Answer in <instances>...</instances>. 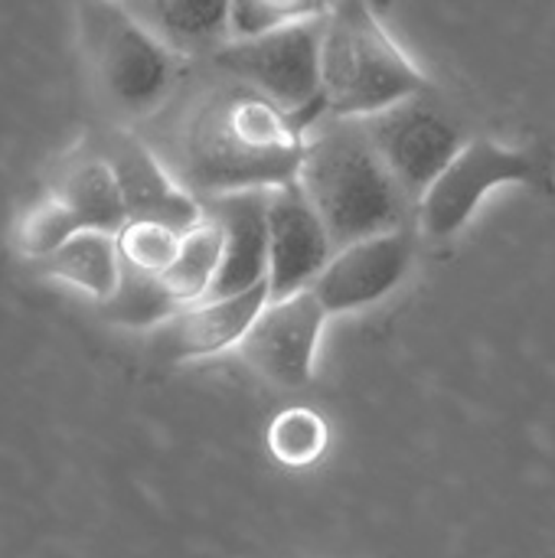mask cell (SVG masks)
I'll return each mask as SVG.
<instances>
[{"label":"cell","mask_w":555,"mask_h":558,"mask_svg":"<svg viewBox=\"0 0 555 558\" xmlns=\"http://www.w3.org/2000/svg\"><path fill=\"white\" fill-rule=\"evenodd\" d=\"M121 7L180 59L216 56L229 43L232 0H121Z\"/></svg>","instance_id":"14"},{"label":"cell","mask_w":555,"mask_h":558,"mask_svg":"<svg viewBox=\"0 0 555 558\" xmlns=\"http://www.w3.org/2000/svg\"><path fill=\"white\" fill-rule=\"evenodd\" d=\"M415 226L360 239L334 252L330 265L314 281V294L327 314H350L389 298L412 268Z\"/></svg>","instance_id":"10"},{"label":"cell","mask_w":555,"mask_h":558,"mask_svg":"<svg viewBox=\"0 0 555 558\" xmlns=\"http://www.w3.org/2000/svg\"><path fill=\"white\" fill-rule=\"evenodd\" d=\"M111 3H121V0H111Z\"/></svg>","instance_id":"23"},{"label":"cell","mask_w":555,"mask_h":558,"mask_svg":"<svg viewBox=\"0 0 555 558\" xmlns=\"http://www.w3.org/2000/svg\"><path fill=\"white\" fill-rule=\"evenodd\" d=\"M183 232L164 226V222H147V219H128V226L118 232V248L121 262L147 271V275H167L180 252Z\"/></svg>","instance_id":"22"},{"label":"cell","mask_w":555,"mask_h":558,"mask_svg":"<svg viewBox=\"0 0 555 558\" xmlns=\"http://www.w3.org/2000/svg\"><path fill=\"white\" fill-rule=\"evenodd\" d=\"M298 186L337 248L415 226V203L386 167L363 118L324 114L307 128Z\"/></svg>","instance_id":"2"},{"label":"cell","mask_w":555,"mask_h":558,"mask_svg":"<svg viewBox=\"0 0 555 558\" xmlns=\"http://www.w3.org/2000/svg\"><path fill=\"white\" fill-rule=\"evenodd\" d=\"M363 121L386 167L415 206L471 141L464 121L448 108V101L435 95V88L419 92Z\"/></svg>","instance_id":"7"},{"label":"cell","mask_w":555,"mask_h":558,"mask_svg":"<svg viewBox=\"0 0 555 558\" xmlns=\"http://www.w3.org/2000/svg\"><path fill=\"white\" fill-rule=\"evenodd\" d=\"M327 422L311 409H288L268 428V451L291 468L314 464L327 451Z\"/></svg>","instance_id":"21"},{"label":"cell","mask_w":555,"mask_h":558,"mask_svg":"<svg viewBox=\"0 0 555 558\" xmlns=\"http://www.w3.org/2000/svg\"><path fill=\"white\" fill-rule=\"evenodd\" d=\"M268 301H272V291H268V281H262L242 294L206 298L200 304H190L177 317H170L164 327L154 330L150 337L154 350L173 363L216 356L245 340V333L252 330V324L258 320Z\"/></svg>","instance_id":"12"},{"label":"cell","mask_w":555,"mask_h":558,"mask_svg":"<svg viewBox=\"0 0 555 558\" xmlns=\"http://www.w3.org/2000/svg\"><path fill=\"white\" fill-rule=\"evenodd\" d=\"M101 154L114 167L128 219L164 222L177 232H190L206 219V206L173 177V170L144 137L118 131Z\"/></svg>","instance_id":"11"},{"label":"cell","mask_w":555,"mask_h":558,"mask_svg":"<svg viewBox=\"0 0 555 558\" xmlns=\"http://www.w3.org/2000/svg\"><path fill=\"white\" fill-rule=\"evenodd\" d=\"M337 245L298 186V180L268 190V291L272 301L311 291L330 265Z\"/></svg>","instance_id":"9"},{"label":"cell","mask_w":555,"mask_h":558,"mask_svg":"<svg viewBox=\"0 0 555 558\" xmlns=\"http://www.w3.org/2000/svg\"><path fill=\"white\" fill-rule=\"evenodd\" d=\"M550 154L510 147L494 137H471L415 206V229L425 239L458 235L497 186H550Z\"/></svg>","instance_id":"5"},{"label":"cell","mask_w":555,"mask_h":558,"mask_svg":"<svg viewBox=\"0 0 555 558\" xmlns=\"http://www.w3.org/2000/svg\"><path fill=\"white\" fill-rule=\"evenodd\" d=\"M429 88L432 78L366 0H340L324 16L321 95L327 114L373 118Z\"/></svg>","instance_id":"3"},{"label":"cell","mask_w":555,"mask_h":558,"mask_svg":"<svg viewBox=\"0 0 555 558\" xmlns=\"http://www.w3.org/2000/svg\"><path fill=\"white\" fill-rule=\"evenodd\" d=\"M92 3L98 10L92 62L101 95L124 118H150L173 92L180 56L164 46L144 23H137L121 3Z\"/></svg>","instance_id":"6"},{"label":"cell","mask_w":555,"mask_h":558,"mask_svg":"<svg viewBox=\"0 0 555 558\" xmlns=\"http://www.w3.org/2000/svg\"><path fill=\"white\" fill-rule=\"evenodd\" d=\"M219 265H222V232L206 216L200 226L183 232L180 252H177L173 265L167 268V275H160V278L170 288V294L183 307H190V304H200L209 298Z\"/></svg>","instance_id":"18"},{"label":"cell","mask_w":555,"mask_h":558,"mask_svg":"<svg viewBox=\"0 0 555 558\" xmlns=\"http://www.w3.org/2000/svg\"><path fill=\"white\" fill-rule=\"evenodd\" d=\"M321 46L324 20H304L249 39H229L213 56V65L311 128L327 114L321 95Z\"/></svg>","instance_id":"4"},{"label":"cell","mask_w":555,"mask_h":558,"mask_svg":"<svg viewBox=\"0 0 555 558\" xmlns=\"http://www.w3.org/2000/svg\"><path fill=\"white\" fill-rule=\"evenodd\" d=\"M327 317L314 291L268 301L239 343V353L262 379L281 389H301L314 379V353Z\"/></svg>","instance_id":"8"},{"label":"cell","mask_w":555,"mask_h":558,"mask_svg":"<svg viewBox=\"0 0 555 558\" xmlns=\"http://www.w3.org/2000/svg\"><path fill=\"white\" fill-rule=\"evenodd\" d=\"M222 232V265L209 298L242 294L268 281V190H242L203 203Z\"/></svg>","instance_id":"13"},{"label":"cell","mask_w":555,"mask_h":558,"mask_svg":"<svg viewBox=\"0 0 555 558\" xmlns=\"http://www.w3.org/2000/svg\"><path fill=\"white\" fill-rule=\"evenodd\" d=\"M307 128L262 92L229 78L196 88L154 147L173 177L200 199L272 190L298 180Z\"/></svg>","instance_id":"1"},{"label":"cell","mask_w":555,"mask_h":558,"mask_svg":"<svg viewBox=\"0 0 555 558\" xmlns=\"http://www.w3.org/2000/svg\"><path fill=\"white\" fill-rule=\"evenodd\" d=\"M82 222V229H98L118 235L128 226V206L121 183L105 154H79L56 177L52 190Z\"/></svg>","instance_id":"15"},{"label":"cell","mask_w":555,"mask_h":558,"mask_svg":"<svg viewBox=\"0 0 555 558\" xmlns=\"http://www.w3.org/2000/svg\"><path fill=\"white\" fill-rule=\"evenodd\" d=\"M75 232H82V222L75 219V213L56 196L46 193L43 199L29 203L13 226V248L16 255H23L26 262H46L49 255H56Z\"/></svg>","instance_id":"19"},{"label":"cell","mask_w":555,"mask_h":558,"mask_svg":"<svg viewBox=\"0 0 555 558\" xmlns=\"http://www.w3.org/2000/svg\"><path fill=\"white\" fill-rule=\"evenodd\" d=\"M180 311L183 304L170 294L160 275L137 271L131 265L121 268V281L114 294L105 304H98V314L108 324H118L128 330H150V333L164 327L170 317H177Z\"/></svg>","instance_id":"17"},{"label":"cell","mask_w":555,"mask_h":558,"mask_svg":"<svg viewBox=\"0 0 555 558\" xmlns=\"http://www.w3.org/2000/svg\"><path fill=\"white\" fill-rule=\"evenodd\" d=\"M340 0H232L229 39H249L288 23L324 20Z\"/></svg>","instance_id":"20"},{"label":"cell","mask_w":555,"mask_h":558,"mask_svg":"<svg viewBox=\"0 0 555 558\" xmlns=\"http://www.w3.org/2000/svg\"><path fill=\"white\" fill-rule=\"evenodd\" d=\"M39 268H43V278H49L95 304H105L121 281L124 262H121L118 235L98 232V229H82L56 255L39 262Z\"/></svg>","instance_id":"16"}]
</instances>
